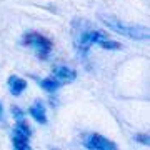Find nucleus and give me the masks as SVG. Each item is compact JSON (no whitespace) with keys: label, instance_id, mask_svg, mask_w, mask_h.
<instances>
[{"label":"nucleus","instance_id":"obj_1","mask_svg":"<svg viewBox=\"0 0 150 150\" xmlns=\"http://www.w3.org/2000/svg\"><path fill=\"white\" fill-rule=\"evenodd\" d=\"M72 40H74V47L79 57L83 60H87V55L92 45H98L103 50H120L122 48L120 42L110 40L102 30L95 28L90 22L83 20V18H75L72 22Z\"/></svg>","mask_w":150,"mask_h":150},{"label":"nucleus","instance_id":"obj_2","mask_svg":"<svg viewBox=\"0 0 150 150\" xmlns=\"http://www.w3.org/2000/svg\"><path fill=\"white\" fill-rule=\"evenodd\" d=\"M98 18L105 27H108L110 30H113L115 33H120L123 37L134 38V40H145L149 38L150 32L149 28L144 25H134V23H125V22L118 20L117 17L107 15V13H98Z\"/></svg>","mask_w":150,"mask_h":150},{"label":"nucleus","instance_id":"obj_3","mask_svg":"<svg viewBox=\"0 0 150 150\" xmlns=\"http://www.w3.org/2000/svg\"><path fill=\"white\" fill-rule=\"evenodd\" d=\"M22 45L33 48L35 54H37V57H40L42 60L48 59V55L52 52V47H54V43H52L50 38H47L45 35L37 33V32L25 33V35L22 37Z\"/></svg>","mask_w":150,"mask_h":150},{"label":"nucleus","instance_id":"obj_4","mask_svg":"<svg viewBox=\"0 0 150 150\" xmlns=\"http://www.w3.org/2000/svg\"><path fill=\"white\" fill-rule=\"evenodd\" d=\"M30 137H32V129L28 123L23 120H17L13 132H12V147L17 150H28L30 149Z\"/></svg>","mask_w":150,"mask_h":150},{"label":"nucleus","instance_id":"obj_5","mask_svg":"<svg viewBox=\"0 0 150 150\" xmlns=\"http://www.w3.org/2000/svg\"><path fill=\"white\" fill-rule=\"evenodd\" d=\"M83 147L88 150H117V144L105 139L100 134H85L83 135Z\"/></svg>","mask_w":150,"mask_h":150},{"label":"nucleus","instance_id":"obj_6","mask_svg":"<svg viewBox=\"0 0 150 150\" xmlns=\"http://www.w3.org/2000/svg\"><path fill=\"white\" fill-rule=\"evenodd\" d=\"M52 77L57 79L64 85V83H70L77 79V72L70 67H65V65H54L52 67Z\"/></svg>","mask_w":150,"mask_h":150},{"label":"nucleus","instance_id":"obj_7","mask_svg":"<svg viewBox=\"0 0 150 150\" xmlns=\"http://www.w3.org/2000/svg\"><path fill=\"white\" fill-rule=\"evenodd\" d=\"M28 113H30V117H32L35 122H38L40 125H45V123H47V112H45V105H43V102H40V100L33 102L32 105H30Z\"/></svg>","mask_w":150,"mask_h":150},{"label":"nucleus","instance_id":"obj_8","mask_svg":"<svg viewBox=\"0 0 150 150\" xmlns=\"http://www.w3.org/2000/svg\"><path fill=\"white\" fill-rule=\"evenodd\" d=\"M7 85H8V88H10L12 95L18 97V95H22V92L27 88V80H23V79L17 77V75H10L8 80H7Z\"/></svg>","mask_w":150,"mask_h":150},{"label":"nucleus","instance_id":"obj_9","mask_svg":"<svg viewBox=\"0 0 150 150\" xmlns=\"http://www.w3.org/2000/svg\"><path fill=\"white\" fill-rule=\"evenodd\" d=\"M38 85L42 87L45 92H55L59 90L60 87H62V83H60L57 79H54V77H47V79H42V80H38Z\"/></svg>","mask_w":150,"mask_h":150},{"label":"nucleus","instance_id":"obj_10","mask_svg":"<svg viewBox=\"0 0 150 150\" xmlns=\"http://www.w3.org/2000/svg\"><path fill=\"white\" fill-rule=\"evenodd\" d=\"M134 139H135V142H139L140 145H149V144H150L149 134H137Z\"/></svg>","mask_w":150,"mask_h":150},{"label":"nucleus","instance_id":"obj_11","mask_svg":"<svg viewBox=\"0 0 150 150\" xmlns=\"http://www.w3.org/2000/svg\"><path fill=\"white\" fill-rule=\"evenodd\" d=\"M12 115H13V118H15V120H23V118H25L23 110H22L20 107H17V105H13V107H12Z\"/></svg>","mask_w":150,"mask_h":150},{"label":"nucleus","instance_id":"obj_12","mask_svg":"<svg viewBox=\"0 0 150 150\" xmlns=\"http://www.w3.org/2000/svg\"><path fill=\"white\" fill-rule=\"evenodd\" d=\"M0 122H4V107H2V103H0Z\"/></svg>","mask_w":150,"mask_h":150}]
</instances>
